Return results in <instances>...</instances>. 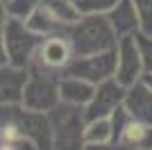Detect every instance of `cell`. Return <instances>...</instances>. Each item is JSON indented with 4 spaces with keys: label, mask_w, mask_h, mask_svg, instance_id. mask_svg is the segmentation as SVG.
<instances>
[{
    "label": "cell",
    "mask_w": 152,
    "mask_h": 150,
    "mask_svg": "<svg viewBox=\"0 0 152 150\" xmlns=\"http://www.w3.org/2000/svg\"><path fill=\"white\" fill-rule=\"evenodd\" d=\"M66 37L73 46L75 57L114 50L121 39L111 27L107 14H82L73 25L66 27Z\"/></svg>",
    "instance_id": "cell-1"
},
{
    "label": "cell",
    "mask_w": 152,
    "mask_h": 150,
    "mask_svg": "<svg viewBox=\"0 0 152 150\" xmlns=\"http://www.w3.org/2000/svg\"><path fill=\"white\" fill-rule=\"evenodd\" d=\"M0 121H2L5 132H14V134L30 139L37 146V150H52V132L48 112L27 109L25 105H7L0 107Z\"/></svg>",
    "instance_id": "cell-2"
},
{
    "label": "cell",
    "mask_w": 152,
    "mask_h": 150,
    "mask_svg": "<svg viewBox=\"0 0 152 150\" xmlns=\"http://www.w3.org/2000/svg\"><path fill=\"white\" fill-rule=\"evenodd\" d=\"M48 121L52 132V150H84V107L59 102L48 112Z\"/></svg>",
    "instance_id": "cell-3"
},
{
    "label": "cell",
    "mask_w": 152,
    "mask_h": 150,
    "mask_svg": "<svg viewBox=\"0 0 152 150\" xmlns=\"http://www.w3.org/2000/svg\"><path fill=\"white\" fill-rule=\"evenodd\" d=\"M2 37H5V48H7L9 64L23 66V68L30 66V62L34 59L39 46L43 41L41 34H37L25 21H18V18L7 21V25L2 27Z\"/></svg>",
    "instance_id": "cell-4"
},
{
    "label": "cell",
    "mask_w": 152,
    "mask_h": 150,
    "mask_svg": "<svg viewBox=\"0 0 152 150\" xmlns=\"http://www.w3.org/2000/svg\"><path fill=\"white\" fill-rule=\"evenodd\" d=\"M27 71H30V75H27L20 105H25L27 109H37V112H50L52 107H57L61 102V98H59L61 75L39 68H27Z\"/></svg>",
    "instance_id": "cell-5"
},
{
    "label": "cell",
    "mask_w": 152,
    "mask_h": 150,
    "mask_svg": "<svg viewBox=\"0 0 152 150\" xmlns=\"http://www.w3.org/2000/svg\"><path fill=\"white\" fill-rule=\"evenodd\" d=\"M64 75H73L80 80H86L91 84H100L116 75V48L104 50V52H93V55L73 57L68 66L64 68Z\"/></svg>",
    "instance_id": "cell-6"
},
{
    "label": "cell",
    "mask_w": 152,
    "mask_h": 150,
    "mask_svg": "<svg viewBox=\"0 0 152 150\" xmlns=\"http://www.w3.org/2000/svg\"><path fill=\"white\" fill-rule=\"evenodd\" d=\"M73 57H75L73 55V46L66 37V32H59V34L43 37L37 55H34V59L30 62L27 68H39V71L64 75V68L68 66V62Z\"/></svg>",
    "instance_id": "cell-7"
},
{
    "label": "cell",
    "mask_w": 152,
    "mask_h": 150,
    "mask_svg": "<svg viewBox=\"0 0 152 150\" xmlns=\"http://www.w3.org/2000/svg\"><path fill=\"white\" fill-rule=\"evenodd\" d=\"M125 93L127 87L121 84L116 77H109V80L95 84L93 96L84 107V118L93 121V118H107L118 109V107L125 102Z\"/></svg>",
    "instance_id": "cell-8"
},
{
    "label": "cell",
    "mask_w": 152,
    "mask_h": 150,
    "mask_svg": "<svg viewBox=\"0 0 152 150\" xmlns=\"http://www.w3.org/2000/svg\"><path fill=\"white\" fill-rule=\"evenodd\" d=\"M143 59H141V50L136 43V37H121L116 46V80L129 87L134 82L143 77Z\"/></svg>",
    "instance_id": "cell-9"
},
{
    "label": "cell",
    "mask_w": 152,
    "mask_h": 150,
    "mask_svg": "<svg viewBox=\"0 0 152 150\" xmlns=\"http://www.w3.org/2000/svg\"><path fill=\"white\" fill-rule=\"evenodd\" d=\"M27 75H30V71L23 66H14V64L0 66V107L23 102Z\"/></svg>",
    "instance_id": "cell-10"
},
{
    "label": "cell",
    "mask_w": 152,
    "mask_h": 150,
    "mask_svg": "<svg viewBox=\"0 0 152 150\" xmlns=\"http://www.w3.org/2000/svg\"><path fill=\"white\" fill-rule=\"evenodd\" d=\"M123 107L129 112L132 118L143 121V123H152V89L143 80L129 84Z\"/></svg>",
    "instance_id": "cell-11"
},
{
    "label": "cell",
    "mask_w": 152,
    "mask_h": 150,
    "mask_svg": "<svg viewBox=\"0 0 152 150\" xmlns=\"http://www.w3.org/2000/svg\"><path fill=\"white\" fill-rule=\"evenodd\" d=\"M107 18L118 37H132V34L141 32L139 14H136V7L132 0H118L107 12Z\"/></svg>",
    "instance_id": "cell-12"
},
{
    "label": "cell",
    "mask_w": 152,
    "mask_h": 150,
    "mask_svg": "<svg viewBox=\"0 0 152 150\" xmlns=\"http://www.w3.org/2000/svg\"><path fill=\"white\" fill-rule=\"evenodd\" d=\"M95 84L86 80H80V77H73V75H61L59 80V98L66 105H75V107H86V102L93 96Z\"/></svg>",
    "instance_id": "cell-13"
},
{
    "label": "cell",
    "mask_w": 152,
    "mask_h": 150,
    "mask_svg": "<svg viewBox=\"0 0 152 150\" xmlns=\"http://www.w3.org/2000/svg\"><path fill=\"white\" fill-rule=\"evenodd\" d=\"M118 143L125 150H145L152 148V123H143V121L129 118L127 125L123 127Z\"/></svg>",
    "instance_id": "cell-14"
},
{
    "label": "cell",
    "mask_w": 152,
    "mask_h": 150,
    "mask_svg": "<svg viewBox=\"0 0 152 150\" xmlns=\"http://www.w3.org/2000/svg\"><path fill=\"white\" fill-rule=\"evenodd\" d=\"M27 25H30L32 30L37 32V34H41V37H50V34H59V32H66V27L68 25H64L61 21H57L55 16H52L45 7H41V2H39V7L32 12V16L25 21Z\"/></svg>",
    "instance_id": "cell-15"
},
{
    "label": "cell",
    "mask_w": 152,
    "mask_h": 150,
    "mask_svg": "<svg viewBox=\"0 0 152 150\" xmlns=\"http://www.w3.org/2000/svg\"><path fill=\"white\" fill-rule=\"evenodd\" d=\"M41 7H45L64 25H73L82 16L80 9H77V5H75V0H41Z\"/></svg>",
    "instance_id": "cell-16"
},
{
    "label": "cell",
    "mask_w": 152,
    "mask_h": 150,
    "mask_svg": "<svg viewBox=\"0 0 152 150\" xmlns=\"http://www.w3.org/2000/svg\"><path fill=\"white\" fill-rule=\"evenodd\" d=\"M84 139H86V143H107V141H111V118L107 116V118L86 121Z\"/></svg>",
    "instance_id": "cell-17"
},
{
    "label": "cell",
    "mask_w": 152,
    "mask_h": 150,
    "mask_svg": "<svg viewBox=\"0 0 152 150\" xmlns=\"http://www.w3.org/2000/svg\"><path fill=\"white\" fill-rule=\"evenodd\" d=\"M39 2H41V0H5L9 18H18V21L30 18L32 12L39 7Z\"/></svg>",
    "instance_id": "cell-18"
},
{
    "label": "cell",
    "mask_w": 152,
    "mask_h": 150,
    "mask_svg": "<svg viewBox=\"0 0 152 150\" xmlns=\"http://www.w3.org/2000/svg\"><path fill=\"white\" fill-rule=\"evenodd\" d=\"M118 0H75L80 14H107Z\"/></svg>",
    "instance_id": "cell-19"
},
{
    "label": "cell",
    "mask_w": 152,
    "mask_h": 150,
    "mask_svg": "<svg viewBox=\"0 0 152 150\" xmlns=\"http://www.w3.org/2000/svg\"><path fill=\"white\" fill-rule=\"evenodd\" d=\"M139 14V23L143 34H152V0H132Z\"/></svg>",
    "instance_id": "cell-20"
},
{
    "label": "cell",
    "mask_w": 152,
    "mask_h": 150,
    "mask_svg": "<svg viewBox=\"0 0 152 150\" xmlns=\"http://www.w3.org/2000/svg\"><path fill=\"white\" fill-rule=\"evenodd\" d=\"M136 43L141 50V59H143V71L152 73V34H143V32H136Z\"/></svg>",
    "instance_id": "cell-21"
},
{
    "label": "cell",
    "mask_w": 152,
    "mask_h": 150,
    "mask_svg": "<svg viewBox=\"0 0 152 150\" xmlns=\"http://www.w3.org/2000/svg\"><path fill=\"white\" fill-rule=\"evenodd\" d=\"M84 150H125L121 143H114V141H107V143H86Z\"/></svg>",
    "instance_id": "cell-22"
},
{
    "label": "cell",
    "mask_w": 152,
    "mask_h": 150,
    "mask_svg": "<svg viewBox=\"0 0 152 150\" xmlns=\"http://www.w3.org/2000/svg\"><path fill=\"white\" fill-rule=\"evenodd\" d=\"M9 64V57H7V48H5V37H2V30H0V66Z\"/></svg>",
    "instance_id": "cell-23"
},
{
    "label": "cell",
    "mask_w": 152,
    "mask_h": 150,
    "mask_svg": "<svg viewBox=\"0 0 152 150\" xmlns=\"http://www.w3.org/2000/svg\"><path fill=\"white\" fill-rule=\"evenodd\" d=\"M7 21H9V14H7V5L5 0H0V30L7 25Z\"/></svg>",
    "instance_id": "cell-24"
},
{
    "label": "cell",
    "mask_w": 152,
    "mask_h": 150,
    "mask_svg": "<svg viewBox=\"0 0 152 150\" xmlns=\"http://www.w3.org/2000/svg\"><path fill=\"white\" fill-rule=\"evenodd\" d=\"M141 80H143V82L148 84V87L152 89V73H143V77H141Z\"/></svg>",
    "instance_id": "cell-25"
},
{
    "label": "cell",
    "mask_w": 152,
    "mask_h": 150,
    "mask_svg": "<svg viewBox=\"0 0 152 150\" xmlns=\"http://www.w3.org/2000/svg\"><path fill=\"white\" fill-rule=\"evenodd\" d=\"M0 146H2V121H0Z\"/></svg>",
    "instance_id": "cell-26"
},
{
    "label": "cell",
    "mask_w": 152,
    "mask_h": 150,
    "mask_svg": "<svg viewBox=\"0 0 152 150\" xmlns=\"http://www.w3.org/2000/svg\"><path fill=\"white\" fill-rule=\"evenodd\" d=\"M145 150H152V148H145Z\"/></svg>",
    "instance_id": "cell-27"
}]
</instances>
